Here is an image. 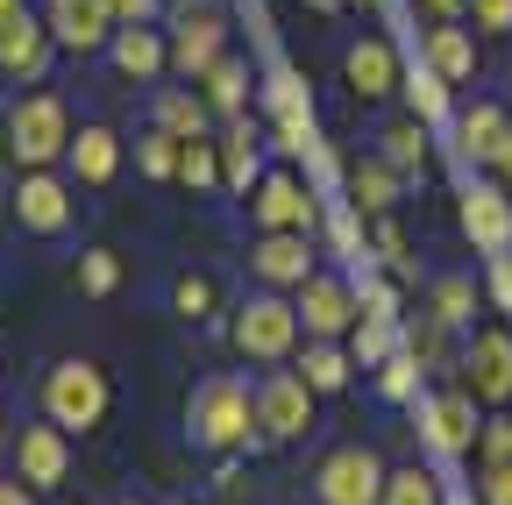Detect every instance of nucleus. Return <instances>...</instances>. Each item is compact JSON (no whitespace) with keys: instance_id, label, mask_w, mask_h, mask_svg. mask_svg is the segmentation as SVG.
Instances as JSON below:
<instances>
[{"instance_id":"obj_50","label":"nucleus","mask_w":512,"mask_h":505,"mask_svg":"<svg viewBox=\"0 0 512 505\" xmlns=\"http://www.w3.org/2000/svg\"><path fill=\"white\" fill-rule=\"evenodd\" d=\"M306 8H313V15H335V8H349V0H306Z\"/></svg>"},{"instance_id":"obj_26","label":"nucleus","mask_w":512,"mask_h":505,"mask_svg":"<svg viewBox=\"0 0 512 505\" xmlns=\"http://www.w3.org/2000/svg\"><path fill=\"white\" fill-rule=\"evenodd\" d=\"M349 370H356V356L342 342H306V356H299V377H306L313 392H342Z\"/></svg>"},{"instance_id":"obj_20","label":"nucleus","mask_w":512,"mask_h":505,"mask_svg":"<svg viewBox=\"0 0 512 505\" xmlns=\"http://www.w3.org/2000/svg\"><path fill=\"white\" fill-rule=\"evenodd\" d=\"M342 72H349L356 100H384V93L399 86V57H392V43H384V36H363V43H349Z\"/></svg>"},{"instance_id":"obj_29","label":"nucleus","mask_w":512,"mask_h":505,"mask_svg":"<svg viewBox=\"0 0 512 505\" xmlns=\"http://www.w3.org/2000/svg\"><path fill=\"white\" fill-rule=\"evenodd\" d=\"M399 93H406V107H413V121H448V79L434 72V65H420L413 79H399Z\"/></svg>"},{"instance_id":"obj_8","label":"nucleus","mask_w":512,"mask_h":505,"mask_svg":"<svg viewBox=\"0 0 512 505\" xmlns=\"http://www.w3.org/2000/svg\"><path fill=\"white\" fill-rule=\"evenodd\" d=\"M299 321H306V342H342V335L363 321V299H356V285L313 271V278L299 285Z\"/></svg>"},{"instance_id":"obj_11","label":"nucleus","mask_w":512,"mask_h":505,"mask_svg":"<svg viewBox=\"0 0 512 505\" xmlns=\"http://www.w3.org/2000/svg\"><path fill=\"white\" fill-rule=\"evenodd\" d=\"M249 214H256V228H285V235H306L313 221H320V200L306 193V185L292 178V171H264L249 185Z\"/></svg>"},{"instance_id":"obj_42","label":"nucleus","mask_w":512,"mask_h":505,"mask_svg":"<svg viewBox=\"0 0 512 505\" xmlns=\"http://www.w3.org/2000/svg\"><path fill=\"white\" fill-rule=\"evenodd\" d=\"M484 463H512V420H484Z\"/></svg>"},{"instance_id":"obj_25","label":"nucleus","mask_w":512,"mask_h":505,"mask_svg":"<svg viewBox=\"0 0 512 505\" xmlns=\"http://www.w3.org/2000/svg\"><path fill=\"white\" fill-rule=\"evenodd\" d=\"M200 86H207V107L214 114H228V121H242L249 114V65H242V57H221V65L214 72H200Z\"/></svg>"},{"instance_id":"obj_30","label":"nucleus","mask_w":512,"mask_h":505,"mask_svg":"<svg viewBox=\"0 0 512 505\" xmlns=\"http://www.w3.org/2000/svg\"><path fill=\"white\" fill-rule=\"evenodd\" d=\"M178 157H185V136H171V129H150V136H136V171H143V178L171 185V178H178Z\"/></svg>"},{"instance_id":"obj_28","label":"nucleus","mask_w":512,"mask_h":505,"mask_svg":"<svg viewBox=\"0 0 512 505\" xmlns=\"http://www.w3.org/2000/svg\"><path fill=\"white\" fill-rule=\"evenodd\" d=\"M349 356H356V370H377L384 356H399V321H384V313H363V321L349 328Z\"/></svg>"},{"instance_id":"obj_33","label":"nucleus","mask_w":512,"mask_h":505,"mask_svg":"<svg viewBox=\"0 0 512 505\" xmlns=\"http://www.w3.org/2000/svg\"><path fill=\"white\" fill-rule=\"evenodd\" d=\"M384 505H441V477L406 463V470H392V484H384Z\"/></svg>"},{"instance_id":"obj_13","label":"nucleus","mask_w":512,"mask_h":505,"mask_svg":"<svg viewBox=\"0 0 512 505\" xmlns=\"http://www.w3.org/2000/svg\"><path fill=\"white\" fill-rule=\"evenodd\" d=\"M463 392L477 406H505L512 399V335L505 328H477V342L463 356Z\"/></svg>"},{"instance_id":"obj_4","label":"nucleus","mask_w":512,"mask_h":505,"mask_svg":"<svg viewBox=\"0 0 512 505\" xmlns=\"http://www.w3.org/2000/svg\"><path fill=\"white\" fill-rule=\"evenodd\" d=\"M221 36H228L221 0H171V72H185V79L214 72L221 57H228Z\"/></svg>"},{"instance_id":"obj_27","label":"nucleus","mask_w":512,"mask_h":505,"mask_svg":"<svg viewBox=\"0 0 512 505\" xmlns=\"http://www.w3.org/2000/svg\"><path fill=\"white\" fill-rule=\"evenodd\" d=\"M377 157L392 164V171H427V121H392V129L377 136Z\"/></svg>"},{"instance_id":"obj_47","label":"nucleus","mask_w":512,"mask_h":505,"mask_svg":"<svg viewBox=\"0 0 512 505\" xmlns=\"http://www.w3.org/2000/svg\"><path fill=\"white\" fill-rule=\"evenodd\" d=\"M0 505H36V491L22 477H0Z\"/></svg>"},{"instance_id":"obj_41","label":"nucleus","mask_w":512,"mask_h":505,"mask_svg":"<svg viewBox=\"0 0 512 505\" xmlns=\"http://www.w3.org/2000/svg\"><path fill=\"white\" fill-rule=\"evenodd\" d=\"M470 15H477L484 36H505L512 29V0H470Z\"/></svg>"},{"instance_id":"obj_9","label":"nucleus","mask_w":512,"mask_h":505,"mask_svg":"<svg viewBox=\"0 0 512 505\" xmlns=\"http://www.w3.org/2000/svg\"><path fill=\"white\" fill-rule=\"evenodd\" d=\"M313 385L299 370H271L264 385H256V420H264V434L271 441H299V434H313Z\"/></svg>"},{"instance_id":"obj_10","label":"nucleus","mask_w":512,"mask_h":505,"mask_svg":"<svg viewBox=\"0 0 512 505\" xmlns=\"http://www.w3.org/2000/svg\"><path fill=\"white\" fill-rule=\"evenodd\" d=\"M43 22L57 36V50H72V57H93L114 43L121 15H114V0H43Z\"/></svg>"},{"instance_id":"obj_23","label":"nucleus","mask_w":512,"mask_h":505,"mask_svg":"<svg viewBox=\"0 0 512 505\" xmlns=\"http://www.w3.org/2000/svg\"><path fill=\"white\" fill-rule=\"evenodd\" d=\"M221 178L235 185V193H249V185L264 178V143H256L249 114H242V121H228V136H221Z\"/></svg>"},{"instance_id":"obj_35","label":"nucleus","mask_w":512,"mask_h":505,"mask_svg":"<svg viewBox=\"0 0 512 505\" xmlns=\"http://www.w3.org/2000/svg\"><path fill=\"white\" fill-rule=\"evenodd\" d=\"M271 107H278V121H313V100H306V79H299L292 65H278V72H271Z\"/></svg>"},{"instance_id":"obj_45","label":"nucleus","mask_w":512,"mask_h":505,"mask_svg":"<svg viewBox=\"0 0 512 505\" xmlns=\"http://www.w3.org/2000/svg\"><path fill=\"white\" fill-rule=\"evenodd\" d=\"M377 257H392V264H406V235H399L392 221H377Z\"/></svg>"},{"instance_id":"obj_48","label":"nucleus","mask_w":512,"mask_h":505,"mask_svg":"<svg viewBox=\"0 0 512 505\" xmlns=\"http://www.w3.org/2000/svg\"><path fill=\"white\" fill-rule=\"evenodd\" d=\"M335 249H342V257H356V221H349V214H335Z\"/></svg>"},{"instance_id":"obj_55","label":"nucleus","mask_w":512,"mask_h":505,"mask_svg":"<svg viewBox=\"0 0 512 505\" xmlns=\"http://www.w3.org/2000/svg\"><path fill=\"white\" fill-rule=\"evenodd\" d=\"M121 505H143V498H121Z\"/></svg>"},{"instance_id":"obj_52","label":"nucleus","mask_w":512,"mask_h":505,"mask_svg":"<svg viewBox=\"0 0 512 505\" xmlns=\"http://www.w3.org/2000/svg\"><path fill=\"white\" fill-rule=\"evenodd\" d=\"M15 8H29V0H0V22H8V15H15Z\"/></svg>"},{"instance_id":"obj_54","label":"nucleus","mask_w":512,"mask_h":505,"mask_svg":"<svg viewBox=\"0 0 512 505\" xmlns=\"http://www.w3.org/2000/svg\"><path fill=\"white\" fill-rule=\"evenodd\" d=\"M356 8H384V0H356Z\"/></svg>"},{"instance_id":"obj_46","label":"nucleus","mask_w":512,"mask_h":505,"mask_svg":"<svg viewBox=\"0 0 512 505\" xmlns=\"http://www.w3.org/2000/svg\"><path fill=\"white\" fill-rule=\"evenodd\" d=\"M150 8H157V0H114V15H121V29H136V22H150Z\"/></svg>"},{"instance_id":"obj_36","label":"nucleus","mask_w":512,"mask_h":505,"mask_svg":"<svg viewBox=\"0 0 512 505\" xmlns=\"http://www.w3.org/2000/svg\"><path fill=\"white\" fill-rule=\"evenodd\" d=\"M377 392H384V399H413V392H420V356H413V349L384 356V363H377Z\"/></svg>"},{"instance_id":"obj_21","label":"nucleus","mask_w":512,"mask_h":505,"mask_svg":"<svg viewBox=\"0 0 512 505\" xmlns=\"http://www.w3.org/2000/svg\"><path fill=\"white\" fill-rule=\"evenodd\" d=\"M107 57H114V72H121V79H157V72L171 65V43H164L150 22H136V29H114Z\"/></svg>"},{"instance_id":"obj_22","label":"nucleus","mask_w":512,"mask_h":505,"mask_svg":"<svg viewBox=\"0 0 512 505\" xmlns=\"http://www.w3.org/2000/svg\"><path fill=\"white\" fill-rule=\"evenodd\" d=\"M427 65H434L448 86H463V79L477 72V36L456 29V22H434V29H427Z\"/></svg>"},{"instance_id":"obj_53","label":"nucleus","mask_w":512,"mask_h":505,"mask_svg":"<svg viewBox=\"0 0 512 505\" xmlns=\"http://www.w3.org/2000/svg\"><path fill=\"white\" fill-rule=\"evenodd\" d=\"M448 505H477V498H470V491H456V498H448Z\"/></svg>"},{"instance_id":"obj_31","label":"nucleus","mask_w":512,"mask_h":505,"mask_svg":"<svg viewBox=\"0 0 512 505\" xmlns=\"http://www.w3.org/2000/svg\"><path fill=\"white\" fill-rule=\"evenodd\" d=\"M178 185H192V193H214V185H228V178H221V143L192 136L185 157H178Z\"/></svg>"},{"instance_id":"obj_16","label":"nucleus","mask_w":512,"mask_h":505,"mask_svg":"<svg viewBox=\"0 0 512 505\" xmlns=\"http://www.w3.org/2000/svg\"><path fill=\"white\" fill-rule=\"evenodd\" d=\"M463 235L484 249V257H505L512 249V193L505 185H463Z\"/></svg>"},{"instance_id":"obj_5","label":"nucleus","mask_w":512,"mask_h":505,"mask_svg":"<svg viewBox=\"0 0 512 505\" xmlns=\"http://www.w3.org/2000/svg\"><path fill=\"white\" fill-rule=\"evenodd\" d=\"M299 306H285L278 292H264V299H249L242 313H235V349L249 356V363H285L292 349H299Z\"/></svg>"},{"instance_id":"obj_24","label":"nucleus","mask_w":512,"mask_h":505,"mask_svg":"<svg viewBox=\"0 0 512 505\" xmlns=\"http://www.w3.org/2000/svg\"><path fill=\"white\" fill-rule=\"evenodd\" d=\"M399 178H406V171H392L384 157H356V164H349V193H356V207H363V214H392Z\"/></svg>"},{"instance_id":"obj_44","label":"nucleus","mask_w":512,"mask_h":505,"mask_svg":"<svg viewBox=\"0 0 512 505\" xmlns=\"http://www.w3.org/2000/svg\"><path fill=\"white\" fill-rule=\"evenodd\" d=\"M491 299L512 313V249H505V257H491Z\"/></svg>"},{"instance_id":"obj_6","label":"nucleus","mask_w":512,"mask_h":505,"mask_svg":"<svg viewBox=\"0 0 512 505\" xmlns=\"http://www.w3.org/2000/svg\"><path fill=\"white\" fill-rule=\"evenodd\" d=\"M384 484H392V470H384L370 449H335L313 470V498L320 505H384Z\"/></svg>"},{"instance_id":"obj_38","label":"nucleus","mask_w":512,"mask_h":505,"mask_svg":"<svg viewBox=\"0 0 512 505\" xmlns=\"http://www.w3.org/2000/svg\"><path fill=\"white\" fill-rule=\"evenodd\" d=\"M171 306L185 313V321H207V313H214V278H200V271H185V278L171 285Z\"/></svg>"},{"instance_id":"obj_14","label":"nucleus","mask_w":512,"mask_h":505,"mask_svg":"<svg viewBox=\"0 0 512 505\" xmlns=\"http://www.w3.org/2000/svg\"><path fill=\"white\" fill-rule=\"evenodd\" d=\"M64 470H72V441H64V427H57V420L22 427V441H15V477H22L29 491H57Z\"/></svg>"},{"instance_id":"obj_49","label":"nucleus","mask_w":512,"mask_h":505,"mask_svg":"<svg viewBox=\"0 0 512 505\" xmlns=\"http://www.w3.org/2000/svg\"><path fill=\"white\" fill-rule=\"evenodd\" d=\"M420 8H427L434 22H456V8H470V0H420Z\"/></svg>"},{"instance_id":"obj_2","label":"nucleus","mask_w":512,"mask_h":505,"mask_svg":"<svg viewBox=\"0 0 512 505\" xmlns=\"http://www.w3.org/2000/svg\"><path fill=\"white\" fill-rule=\"evenodd\" d=\"M107 406H114V385H107L100 363H86V356L50 363V377H43V420H57L64 434H72V427L93 434L107 420Z\"/></svg>"},{"instance_id":"obj_7","label":"nucleus","mask_w":512,"mask_h":505,"mask_svg":"<svg viewBox=\"0 0 512 505\" xmlns=\"http://www.w3.org/2000/svg\"><path fill=\"white\" fill-rule=\"evenodd\" d=\"M413 420H420V441L434 456H470L477 449V399L470 392H427L420 406H413Z\"/></svg>"},{"instance_id":"obj_3","label":"nucleus","mask_w":512,"mask_h":505,"mask_svg":"<svg viewBox=\"0 0 512 505\" xmlns=\"http://www.w3.org/2000/svg\"><path fill=\"white\" fill-rule=\"evenodd\" d=\"M64 150H72V114H64L57 93H22L8 107V157L22 171H50Z\"/></svg>"},{"instance_id":"obj_43","label":"nucleus","mask_w":512,"mask_h":505,"mask_svg":"<svg viewBox=\"0 0 512 505\" xmlns=\"http://www.w3.org/2000/svg\"><path fill=\"white\" fill-rule=\"evenodd\" d=\"M356 299H363V313H384V321H399V292H392V285L363 278V292H356Z\"/></svg>"},{"instance_id":"obj_1","label":"nucleus","mask_w":512,"mask_h":505,"mask_svg":"<svg viewBox=\"0 0 512 505\" xmlns=\"http://www.w3.org/2000/svg\"><path fill=\"white\" fill-rule=\"evenodd\" d=\"M185 427H192V441H200L207 456L256 449V434H264V420H256V392L242 385V377H207V385L192 392V406H185Z\"/></svg>"},{"instance_id":"obj_37","label":"nucleus","mask_w":512,"mask_h":505,"mask_svg":"<svg viewBox=\"0 0 512 505\" xmlns=\"http://www.w3.org/2000/svg\"><path fill=\"white\" fill-rule=\"evenodd\" d=\"M114 285H121V257H114V249H86V257H79V292L107 299Z\"/></svg>"},{"instance_id":"obj_19","label":"nucleus","mask_w":512,"mask_h":505,"mask_svg":"<svg viewBox=\"0 0 512 505\" xmlns=\"http://www.w3.org/2000/svg\"><path fill=\"white\" fill-rule=\"evenodd\" d=\"M456 150H463L470 164H491V171H498V157L512 150V121H505V107H491V100L463 107V114H456Z\"/></svg>"},{"instance_id":"obj_39","label":"nucleus","mask_w":512,"mask_h":505,"mask_svg":"<svg viewBox=\"0 0 512 505\" xmlns=\"http://www.w3.org/2000/svg\"><path fill=\"white\" fill-rule=\"evenodd\" d=\"M477 505H512V463H484L477 470Z\"/></svg>"},{"instance_id":"obj_51","label":"nucleus","mask_w":512,"mask_h":505,"mask_svg":"<svg viewBox=\"0 0 512 505\" xmlns=\"http://www.w3.org/2000/svg\"><path fill=\"white\" fill-rule=\"evenodd\" d=\"M498 178H505V193H512V150H505V157H498Z\"/></svg>"},{"instance_id":"obj_17","label":"nucleus","mask_w":512,"mask_h":505,"mask_svg":"<svg viewBox=\"0 0 512 505\" xmlns=\"http://www.w3.org/2000/svg\"><path fill=\"white\" fill-rule=\"evenodd\" d=\"M249 271L264 278V285H292L299 292L313 278V242L306 235H285V228H264V235L249 242Z\"/></svg>"},{"instance_id":"obj_12","label":"nucleus","mask_w":512,"mask_h":505,"mask_svg":"<svg viewBox=\"0 0 512 505\" xmlns=\"http://www.w3.org/2000/svg\"><path fill=\"white\" fill-rule=\"evenodd\" d=\"M72 214H79V200L57 171H22V185H15V228L22 235H64Z\"/></svg>"},{"instance_id":"obj_40","label":"nucleus","mask_w":512,"mask_h":505,"mask_svg":"<svg viewBox=\"0 0 512 505\" xmlns=\"http://www.w3.org/2000/svg\"><path fill=\"white\" fill-rule=\"evenodd\" d=\"M278 150H285V157H320L313 121H278Z\"/></svg>"},{"instance_id":"obj_34","label":"nucleus","mask_w":512,"mask_h":505,"mask_svg":"<svg viewBox=\"0 0 512 505\" xmlns=\"http://www.w3.org/2000/svg\"><path fill=\"white\" fill-rule=\"evenodd\" d=\"M470 313H477V285H470V278H441V285H434V313H427V321L463 328Z\"/></svg>"},{"instance_id":"obj_15","label":"nucleus","mask_w":512,"mask_h":505,"mask_svg":"<svg viewBox=\"0 0 512 505\" xmlns=\"http://www.w3.org/2000/svg\"><path fill=\"white\" fill-rule=\"evenodd\" d=\"M50 50H57V36H50V22L36 8H15L8 22H0V72L8 79H43Z\"/></svg>"},{"instance_id":"obj_18","label":"nucleus","mask_w":512,"mask_h":505,"mask_svg":"<svg viewBox=\"0 0 512 505\" xmlns=\"http://www.w3.org/2000/svg\"><path fill=\"white\" fill-rule=\"evenodd\" d=\"M64 164H72V185L100 193V185H114V171H121V136L107 129V121H86V129L72 136V150H64Z\"/></svg>"},{"instance_id":"obj_32","label":"nucleus","mask_w":512,"mask_h":505,"mask_svg":"<svg viewBox=\"0 0 512 505\" xmlns=\"http://www.w3.org/2000/svg\"><path fill=\"white\" fill-rule=\"evenodd\" d=\"M157 129L171 136H207V100H192V93H157Z\"/></svg>"}]
</instances>
